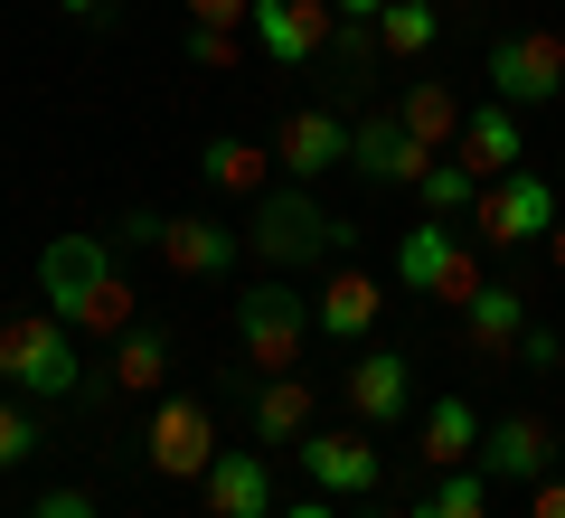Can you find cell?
<instances>
[{
  "instance_id": "2",
  "label": "cell",
  "mask_w": 565,
  "mask_h": 518,
  "mask_svg": "<svg viewBox=\"0 0 565 518\" xmlns=\"http://www.w3.org/2000/svg\"><path fill=\"white\" fill-rule=\"evenodd\" d=\"M359 245V226L330 218L321 189H264V199H245V255L274 264V274H330V264Z\"/></svg>"
},
{
  "instance_id": "9",
  "label": "cell",
  "mask_w": 565,
  "mask_h": 518,
  "mask_svg": "<svg viewBox=\"0 0 565 518\" xmlns=\"http://www.w3.org/2000/svg\"><path fill=\"white\" fill-rule=\"evenodd\" d=\"M292 462H302L311 490H330V499H377V480H386L367 424H311V434L292 443Z\"/></svg>"
},
{
  "instance_id": "12",
  "label": "cell",
  "mask_w": 565,
  "mask_h": 518,
  "mask_svg": "<svg viewBox=\"0 0 565 518\" xmlns=\"http://www.w3.org/2000/svg\"><path fill=\"white\" fill-rule=\"evenodd\" d=\"M340 397H349V415H359L367 434H386V424L415 415V359H405V349H359L349 378H340Z\"/></svg>"
},
{
  "instance_id": "21",
  "label": "cell",
  "mask_w": 565,
  "mask_h": 518,
  "mask_svg": "<svg viewBox=\"0 0 565 518\" xmlns=\"http://www.w3.org/2000/svg\"><path fill=\"white\" fill-rule=\"evenodd\" d=\"M245 424H255L264 453H292V443L321 424V387H311V378H264V387H255V415H245Z\"/></svg>"
},
{
  "instance_id": "41",
  "label": "cell",
  "mask_w": 565,
  "mask_h": 518,
  "mask_svg": "<svg viewBox=\"0 0 565 518\" xmlns=\"http://www.w3.org/2000/svg\"><path fill=\"white\" fill-rule=\"evenodd\" d=\"M556 189H565V170H556Z\"/></svg>"
},
{
  "instance_id": "40",
  "label": "cell",
  "mask_w": 565,
  "mask_h": 518,
  "mask_svg": "<svg viewBox=\"0 0 565 518\" xmlns=\"http://www.w3.org/2000/svg\"><path fill=\"white\" fill-rule=\"evenodd\" d=\"M556 453H565V424H556Z\"/></svg>"
},
{
  "instance_id": "23",
  "label": "cell",
  "mask_w": 565,
  "mask_h": 518,
  "mask_svg": "<svg viewBox=\"0 0 565 518\" xmlns=\"http://www.w3.org/2000/svg\"><path fill=\"white\" fill-rule=\"evenodd\" d=\"M386 114H396L415 141H434V151H452V141H462V95H452L444 76H405Z\"/></svg>"
},
{
  "instance_id": "3",
  "label": "cell",
  "mask_w": 565,
  "mask_h": 518,
  "mask_svg": "<svg viewBox=\"0 0 565 518\" xmlns=\"http://www.w3.org/2000/svg\"><path fill=\"white\" fill-rule=\"evenodd\" d=\"M311 339H321L311 293H292L282 274H264V283H245V293H236V349H245V368H255V378H292Z\"/></svg>"
},
{
  "instance_id": "33",
  "label": "cell",
  "mask_w": 565,
  "mask_h": 518,
  "mask_svg": "<svg viewBox=\"0 0 565 518\" xmlns=\"http://www.w3.org/2000/svg\"><path fill=\"white\" fill-rule=\"evenodd\" d=\"M527 518H565V472H546V480H527Z\"/></svg>"
},
{
  "instance_id": "13",
  "label": "cell",
  "mask_w": 565,
  "mask_h": 518,
  "mask_svg": "<svg viewBox=\"0 0 565 518\" xmlns=\"http://www.w3.org/2000/svg\"><path fill=\"white\" fill-rule=\"evenodd\" d=\"M519 339H527V293L490 274L481 293L462 302V359L471 368H519Z\"/></svg>"
},
{
  "instance_id": "32",
  "label": "cell",
  "mask_w": 565,
  "mask_h": 518,
  "mask_svg": "<svg viewBox=\"0 0 565 518\" xmlns=\"http://www.w3.org/2000/svg\"><path fill=\"white\" fill-rule=\"evenodd\" d=\"M255 0H189V29H245Z\"/></svg>"
},
{
  "instance_id": "6",
  "label": "cell",
  "mask_w": 565,
  "mask_h": 518,
  "mask_svg": "<svg viewBox=\"0 0 565 518\" xmlns=\"http://www.w3.org/2000/svg\"><path fill=\"white\" fill-rule=\"evenodd\" d=\"M481 76H490V95H500L509 114L556 104L565 95V29H509V39H490Z\"/></svg>"
},
{
  "instance_id": "29",
  "label": "cell",
  "mask_w": 565,
  "mask_h": 518,
  "mask_svg": "<svg viewBox=\"0 0 565 518\" xmlns=\"http://www.w3.org/2000/svg\"><path fill=\"white\" fill-rule=\"evenodd\" d=\"M39 415H29V405L20 397H10V405H0V472H20V462H39Z\"/></svg>"
},
{
  "instance_id": "1",
  "label": "cell",
  "mask_w": 565,
  "mask_h": 518,
  "mask_svg": "<svg viewBox=\"0 0 565 518\" xmlns=\"http://www.w3.org/2000/svg\"><path fill=\"white\" fill-rule=\"evenodd\" d=\"M39 293H47V311L66 320L76 339H122L132 330V283H122V245H114V226H66V236H47V255H39Z\"/></svg>"
},
{
  "instance_id": "39",
  "label": "cell",
  "mask_w": 565,
  "mask_h": 518,
  "mask_svg": "<svg viewBox=\"0 0 565 518\" xmlns=\"http://www.w3.org/2000/svg\"><path fill=\"white\" fill-rule=\"evenodd\" d=\"M359 518H415V509H386V499H367V509Z\"/></svg>"
},
{
  "instance_id": "5",
  "label": "cell",
  "mask_w": 565,
  "mask_h": 518,
  "mask_svg": "<svg viewBox=\"0 0 565 518\" xmlns=\"http://www.w3.org/2000/svg\"><path fill=\"white\" fill-rule=\"evenodd\" d=\"M0 378L20 397H85V339L66 330L57 311H10L0 320Z\"/></svg>"
},
{
  "instance_id": "38",
  "label": "cell",
  "mask_w": 565,
  "mask_h": 518,
  "mask_svg": "<svg viewBox=\"0 0 565 518\" xmlns=\"http://www.w3.org/2000/svg\"><path fill=\"white\" fill-rule=\"evenodd\" d=\"M546 255H556V264H565V218H556V226H546Z\"/></svg>"
},
{
  "instance_id": "16",
  "label": "cell",
  "mask_w": 565,
  "mask_h": 518,
  "mask_svg": "<svg viewBox=\"0 0 565 518\" xmlns=\"http://www.w3.org/2000/svg\"><path fill=\"white\" fill-rule=\"evenodd\" d=\"M85 397H95V405H114V397H170V330L132 320V330L114 339V359L85 378Z\"/></svg>"
},
{
  "instance_id": "4",
  "label": "cell",
  "mask_w": 565,
  "mask_h": 518,
  "mask_svg": "<svg viewBox=\"0 0 565 518\" xmlns=\"http://www.w3.org/2000/svg\"><path fill=\"white\" fill-rule=\"evenodd\" d=\"M114 245H141V255H161L170 274L189 283H226L245 255V226H217V218H161V208H122L114 218Z\"/></svg>"
},
{
  "instance_id": "17",
  "label": "cell",
  "mask_w": 565,
  "mask_h": 518,
  "mask_svg": "<svg viewBox=\"0 0 565 518\" xmlns=\"http://www.w3.org/2000/svg\"><path fill=\"white\" fill-rule=\"evenodd\" d=\"M434 160H444V151H434V141H415L396 114H367L359 133H349V170H359V180H377V189H415Z\"/></svg>"
},
{
  "instance_id": "11",
  "label": "cell",
  "mask_w": 565,
  "mask_h": 518,
  "mask_svg": "<svg viewBox=\"0 0 565 518\" xmlns=\"http://www.w3.org/2000/svg\"><path fill=\"white\" fill-rule=\"evenodd\" d=\"M349 133H359V123H340L330 104H292V114H282V133H274V160H282V180L321 189L330 170H349Z\"/></svg>"
},
{
  "instance_id": "35",
  "label": "cell",
  "mask_w": 565,
  "mask_h": 518,
  "mask_svg": "<svg viewBox=\"0 0 565 518\" xmlns=\"http://www.w3.org/2000/svg\"><path fill=\"white\" fill-rule=\"evenodd\" d=\"M274 518H340V509H330V490H311V499H292V509H274Z\"/></svg>"
},
{
  "instance_id": "31",
  "label": "cell",
  "mask_w": 565,
  "mask_h": 518,
  "mask_svg": "<svg viewBox=\"0 0 565 518\" xmlns=\"http://www.w3.org/2000/svg\"><path fill=\"white\" fill-rule=\"evenodd\" d=\"M519 368H527V378H565V330H556V320L519 339Z\"/></svg>"
},
{
  "instance_id": "30",
  "label": "cell",
  "mask_w": 565,
  "mask_h": 518,
  "mask_svg": "<svg viewBox=\"0 0 565 518\" xmlns=\"http://www.w3.org/2000/svg\"><path fill=\"white\" fill-rule=\"evenodd\" d=\"M189 66H207V76L245 66V29H189Z\"/></svg>"
},
{
  "instance_id": "19",
  "label": "cell",
  "mask_w": 565,
  "mask_h": 518,
  "mask_svg": "<svg viewBox=\"0 0 565 518\" xmlns=\"http://www.w3.org/2000/svg\"><path fill=\"white\" fill-rule=\"evenodd\" d=\"M527 141H519V114H509V104L500 95H490V104H471V114H462V141H452V160H462V170H471V180H509V170H527Z\"/></svg>"
},
{
  "instance_id": "25",
  "label": "cell",
  "mask_w": 565,
  "mask_h": 518,
  "mask_svg": "<svg viewBox=\"0 0 565 518\" xmlns=\"http://www.w3.org/2000/svg\"><path fill=\"white\" fill-rule=\"evenodd\" d=\"M434 39H444V10H434V0H386V10H377V47L396 66L434 57Z\"/></svg>"
},
{
  "instance_id": "10",
  "label": "cell",
  "mask_w": 565,
  "mask_h": 518,
  "mask_svg": "<svg viewBox=\"0 0 565 518\" xmlns=\"http://www.w3.org/2000/svg\"><path fill=\"white\" fill-rule=\"evenodd\" d=\"M141 453H151V472H161V480H207V462H217V415H207L199 397H161V405H151Z\"/></svg>"
},
{
  "instance_id": "37",
  "label": "cell",
  "mask_w": 565,
  "mask_h": 518,
  "mask_svg": "<svg viewBox=\"0 0 565 518\" xmlns=\"http://www.w3.org/2000/svg\"><path fill=\"white\" fill-rule=\"evenodd\" d=\"M330 10H340V20H377L386 0H330Z\"/></svg>"
},
{
  "instance_id": "7",
  "label": "cell",
  "mask_w": 565,
  "mask_h": 518,
  "mask_svg": "<svg viewBox=\"0 0 565 518\" xmlns=\"http://www.w3.org/2000/svg\"><path fill=\"white\" fill-rule=\"evenodd\" d=\"M396 283L415 302H471L490 274L471 264V245L452 236V218H424V226H405V245H396Z\"/></svg>"
},
{
  "instance_id": "22",
  "label": "cell",
  "mask_w": 565,
  "mask_h": 518,
  "mask_svg": "<svg viewBox=\"0 0 565 518\" xmlns=\"http://www.w3.org/2000/svg\"><path fill=\"white\" fill-rule=\"evenodd\" d=\"M471 453H481V415H471V397H434L415 415V462H424V472H462Z\"/></svg>"
},
{
  "instance_id": "24",
  "label": "cell",
  "mask_w": 565,
  "mask_h": 518,
  "mask_svg": "<svg viewBox=\"0 0 565 518\" xmlns=\"http://www.w3.org/2000/svg\"><path fill=\"white\" fill-rule=\"evenodd\" d=\"M264 170H274V141H245V133H217L199 151V180L217 199H264Z\"/></svg>"
},
{
  "instance_id": "26",
  "label": "cell",
  "mask_w": 565,
  "mask_h": 518,
  "mask_svg": "<svg viewBox=\"0 0 565 518\" xmlns=\"http://www.w3.org/2000/svg\"><path fill=\"white\" fill-rule=\"evenodd\" d=\"M377 57H386V47H377V20H340V29H330V47H321V66H330V85H340V95H359Z\"/></svg>"
},
{
  "instance_id": "15",
  "label": "cell",
  "mask_w": 565,
  "mask_h": 518,
  "mask_svg": "<svg viewBox=\"0 0 565 518\" xmlns=\"http://www.w3.org/2000/svg\"><path fill=\"white\" fill-rule=\"evenodd\" d=\"M556 424H546V415H500V424H481V453H471V472H481V480H519V490H527V480H546V472H556Z\"/></svg>"
},
{
  "instance_id": "8",
  "label": "cell",
  "mask_w": 565,
  "mask_h": 518,
  "mask_svg": "<svg viewBox=\"0 0 565 518\" xmlns=\"http://www.w3.org/2000/svg\"><path fill=\"white\" fill-rule=\"evenodd\" d=\"M556 218H565V189L546 180V170H509V180L481 189V208H471V236H481V245H537Z\"/></svg>"
},
{
  "instance_id": "18",
  "label": "cell",
  "mask_w": 565,
  "mask_h": 518,
  "mask_svg": "<svg viewBox=\"0 0 565 518\" xmlns=\"http://www.w3.org/2000/svg\"><path fill=\"white\" fill-rule=\"evenodd\" d=\"M377 311H386V283H377V274H359V264H330L321 293H311V320H321V339H349V349L377 330Z\"/></svg>"
},
{
  "instance_id": "36",
  "label": "cell",
  "mask_w": 565,
  "mask_h": 518,
  "mask_svg": "<svg viewBox=\"0 0 565 518\" xmlns=\"http://www.w3.org/2000/svg\"><path fill=\"white\" fill-rule=\"evenodd\" d=\"M57 10H66V20H114L122 0H57Z\"/></svg>"
},
{
  "instance_id": "28",
  "label": "cell",
  "mask_w": 565,
  "mask_h": 518,
  "mask_svg": "<svg viewBox=\"0 0 565 518\" xmlns=\"http://www.w3.org/2000/svg\"><path fill=\"white\" fill-rule=\"evenodd\" d=\"M415 518H490V480L471 472V462L462 472H434V490L415 499Z\"/></svg>"
},
{
  "instance_id": "27",
  "label": "cell",
  "mask_w": 565,
  "mask_h": 518,
  "mask_svg": "<svg viewBox=\"0 0 565 518\" xmlns=\"http://www.w3.org/2000/svg\"><path fill=\"white\" fill-rule=\"evenodd\" d=\"M415 208H424V218H471V208H481V180H471V170H462V160H434V170H424V180H415Z\"/></svg>"
},
{
  "instance_id": "14",
  "label": "cell",
  "mask_w": 565,
  "mask_h": 518,
  "mask_svg": "<svg viewBox=\"0 0 565 518\" xmlns=\"http://www.w3.org/2000/svg\"><path fill=\"white\" fill-rule=\"evenodd\" d=\"M330 29H340V10H330V0H255L245 39H255L274 66H321Z\"/></svg>"
},
{
  "instance_id": "20",
  "label": "cell",
  "mask_w": 565,
  "mask_h": 518,
  "mask_svg": "<svg viewBox=\"0 0 565 518\" xmlns=\"http://www.w3.org/2000/svg\"><path fill=\"white\" fill-rule=\"evenodd\" d=\"M199 499H207V518H274V462L264 453H217Z\"/></svg>"
},
{
  "instance_id": "34",
  "label": "cell",
  "mask_w": 565,
  "mask_h": 518,
  "mask_svg": "<svg viewBox=\"0 0 565 518\" xmlns=\"http://www.w3.org/2000/svg\"><path fill=\"white\" fill-rule=\"evenodd\" d=\"M29 518H95V490H47Z\"/></svg>"
}]
</instances>
